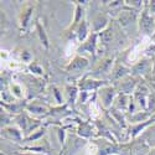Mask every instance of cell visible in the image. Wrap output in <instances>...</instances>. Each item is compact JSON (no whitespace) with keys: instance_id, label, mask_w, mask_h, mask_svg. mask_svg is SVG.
<instances>
[{"instance_id":"11","label":"cell","mask_w":155,"mask_h":155,"mask_svg":"<svg viewBox=\"0 0 155 155\" xmlns=\"http://www.w3.org/2000/svg\"><path fill=\"white\" fill-rule=\"evenodd\" d=\"M128 74V70L123 66H117L114 68L113 73H112V77H113V80H119V78H123L124 76Z\"/></svg>"},{"instance_id":"3","label":"cell","mask_w":155,"mask_h":155,"mask_svg":"<svg viewBox=\"0 0 155 155\" xmlns=\"http://www.w3.org/2000/svg\"><path fill=\"white\" fill-rule=\"evenodd\" d=\"M98 34H92L88 36V40L83 44V46L80 48V52H83V51H87V52L94 54L96 51V40H97Z\"/></svg>"},{"instance_id":"9","label":"cell","mask_w":155,"mask_h":155,"mask_svg":"<svg viewBox=\"0 0 155 155\" xmlns=\"http://www.w3.org/2000/svg\"><path fill=\"white\" fill-rule=\"evenodd\" d=\"M137 16V14L134 11H122L119 15V21L122 25H128L129 22H132V20H134Z\"/></svg>"},{"instance_id":"5","label":"cell","mask_w":155,"mask_h":155,"mask_svg":"<svg viewBox=\"0 0 155 155\" xmlns=\"http://www.w3.org/2000/svg\"><path fill=\"white\" fill-rule=\"evenodd\" d=\"M107 16L106 15H98L94 21H93V30L97 32V31H103V29L106 28V25H107Z\"/></svg>"},{"instance_id":"8","label":"cell","mask_w":155,"mask_h":155,"mask_svg":"<svg viewBox=\"0 0 155 155\" xmlns=\"http://www.w3.org/2000/svg\"><path fill=\"white\" fill-rule=\"evenodd\" d=\"M31 16H32V6H26L24 9V11H22V14H21V26L22 28H26L28 26V24H29V21H30V19H31Z\"/></svg>"},{"instance_id":"18","label":"cell","mask_w":155,"mask_h":155,"mask_svg":"<svg viewBox=\"0 0 155 155\" xmlns=\"http://www.w3.org/2000/svg\"><path fill=\"white\" fill-rule=\"evenodd\" d=\"M153 40H154V41H155V35H153Z\"/></svg>"},{"instance_id":"15","label":"cell","mask_w":155,"mask_h":155,"mask_svg":"<svg viewBox=\"0 0 155 155\" xmlns=\"http://www.w3.org/2000/svg\"><path fill=\"white\" fill-rule=\"evenodd\" d=\"M30 70H31L32 72L37 73V74H41V73H42V68L38 66L37 63H32V64H30Z\"/></svg>"},{"instance_id":"6","label":"cell","mask_w":155,"mask_h":155,"mask_svg":"<svg viewBox=\"0 0 155 155\" xmlns=\"http://www.w3.org/2000/svg\"><path fill=\"white\" fill-rule=\"evenodd\" d=\"M114 88H106V89H102L101 91V97L103 98V102H104V106L109 107L110 106V102L113 99L114 96Z\"/></svg>"},{"instance_id":"10","label":"cell","mask_w":155,"mask_h":155,"mask_svg":"<svg viewBox=\"0 0 155 155\" xmlns=\"http://www.w3.org/2000/svg\"><path fill=\"white\" fill-rule=\"evenodd\" d=\"M98 36L101 38V41L103 44H108L112 41V36H113V31H112V28H108L106 30H103L102 32H98Z\"/></svg>"},{"instance_id":"7","label":"cell","mask_w":155,"mask_h":155,"mask_svg":"<svg viewBox=\"0 0 155 155\" xmlns=\"http://www.w3.org/2000/svg\"><path fill=\"white\" fill-rule=\"evenodd\" d=\"M149 68H150V62L147 60H143L133 67V73L134 74H141V73H145Z\"/></svg>"},{"instance_id":"17","label":"cell","mask_w":155,"mask_h":155,"mask_svg":"<svg viewBox=\"0 0 155 155\" xmlns=\"http://www.w3.org/2000/svg\"><path fill=\"white\" fill-rule=\"evenodd\" d=\"M18 155H35V154H18Z\"/></svg>"},{"instance_id":"12","label":"cell","mask_w":155,"mask_h":155,"mask_svg":"<svg viewBox=\"0 0 155 155\" xmlns=\"http://www.w3.org/2000/svg\"><path fill=\"white\" fill-rule=\"evenodd\" d=\"M87 35H88V26H87V22H86V21H82V24L80 25V28H78V32H77L78 40H80V41H83L84 38L87 37Z\"/></svg>"},{"instance_id":"2","label":"cell","mask_w":155,"mask_h":155,"mask_svg":"<svg viewBox=\"0 0 155 155\" xmlns=\"http://www.w3.org/2000/svg\"><path fill=\"white\" fill-rule=\"evenodd\" d=\"M87 64H88L87 58L81 57V56H77V57H74V58L71 61V63L66 67V70L70 71V72H71V71H72V72H78V71H82L83 68H86Z\"/></svg>"},{"instance_id":"14","label":"cell","mask_w":155,"mask_h":155,"mask_svg":"<svg viewBox=\"0 0 155 155\" xmlns=\"http://www.w3.org/2000/svg\"><path fill=\"white\" fill-rule=\"evenodd\" d=\"M82 16H83V9L80 5H77V8H76V15H74V24H78L82 20Z\"/></svg>"},{"instance_id":"1","label":"cell","mask_w":155,"mask_h":155,"mask_svg":"<svg viewBox=\"0 0 155 155\" xmlns=\"http://www.w3.org/2000/svg\"><path fill=\"white\" fill-rule=\"evenodd\" d=\"M139 29L145 35H151L154 32V20L149 15L148 10H143L139 20Z\"/></svg>"},{"instance_id":"13","label":"cell","mask_w":155,"mask_h":155,"mask_svg":"<svg viewBox=\"0 0 155 155\" xmlns=\"http://www.w3.org/2000/svg\"><path fill=\"white\" fill-rule=\"evenodd\" d=\"M36 29H37V31H38V35H40V40L42 41L44 46H45L46 48H48V40H47V36H46V34H45V30H44L42 26H41V24L37 22Z\"/></svg>"},{"instance_id":"4","label":"cell","mask_w":155,"mask_h":155,"mask_svg":"<svg viewBox=\"0 0 155 155\" xmlns=\"http://www.w3.org/2000/svg\"><path fill=\"white\" fill-rule=\"evenodd\" d=\"M103 84H104L103 81H93V80H83L80 83V86L83 91H88V89H92V88L94 89V88H98L99 86H103Z\"/></svg>"},{"instance_id":"16","label":"cell","mask_w":155,"mask_h":155,"mask_svg":"<svg viewBox=\"0 0 155 155\" xmlns=\"http://www.w3.org/2000/svg\"><path fill=\"white\" fill-rule=\"evenodd\" d=\"M147 155H155V149H153V150H150V151H149V153H148Z\"/></svg>"}]
</instances>
